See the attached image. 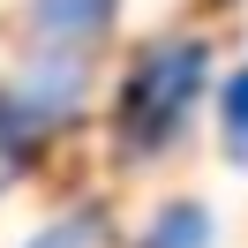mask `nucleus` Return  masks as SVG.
<instances>
[{"label": "nucleus", "instance_id": "1", "mask_svg": "<svg viewBox=\"0 0 248 248\" xmlns=\"http://www.w3.org/2000/svg\"><path fill=\"white\" fill-rule=\"evenodd\" d=\"M211 91V46L188 31L151 38V46L128 61L121 91H113V143L121 158H166L188 136V113Z\"/></svg>", "mask_w": 248, "mask_h": 248}, {"label": "nucleus", "instance_id": "5", "mask_svg": "<svg viewBox=\"0 0 248 248\" xmlns=\"http://www.w3.org/2000/svg\"><path fill=\"white\" fill-rule=\"evenodd\" d=\"M98 233H106V211H98V203H76V211H68V218H53V226L38 233L31 248H91Z\"/></svg>", "mask_w": 248, "mask_h": 248}, {"label": "nucleus", "instance_id": "2", "mask_svg": "<svg viewBox=\"0 0 248 248\" xmlns=\"http://www.w3.org/2000/svg\"><path fill=\"white\" fill-rule=\"evenodd\" d=\"M113 16H121V0H31V31L53 61H83L113 31Z\"/></svg>", "mask_w": 248, "mask_h": 248}, {"label": "nucleus", "instance_id": "6", "mask_svg": "<svg viewBox=\"0 0 248 248\" xmlns=\"http://www.w3.org/2000/svg\"><path fill=\"white\" fill-rule=\"evenodd\" d=\"M218 8H233V0H218Z\"/></svg>", "mask_w": 248, "mask_h": 248}, {"label": "nucleus", "instance_id": "3", "mask_svg": "<svg viewBox=\"0 0 248 248\" xmlns=\"http://www.w3.org/2000/svg\"><path fill=\"white\" fill-rule=\"evenodd\" d=\"M211 233H218L211 203L181 196V203H166V211H158V218H151V226H143L128 248H211Z\"/></svg>", "mask_w": 248, "mask_h": 248}, {"label": "nucleus", "instance_id": "4", "mask_svg": "<svg viewBox=\"0 0 248 248\" xmlns=\"http://www.w3.org/2000/svg\"><path fill=\"white\" fill-rule=\"evenodd\" d=\"M218 151H226V166L248 173V61L218 83Z\"/></svg>", "mask_w": 248, "mask_h": 248}]
</instances>
